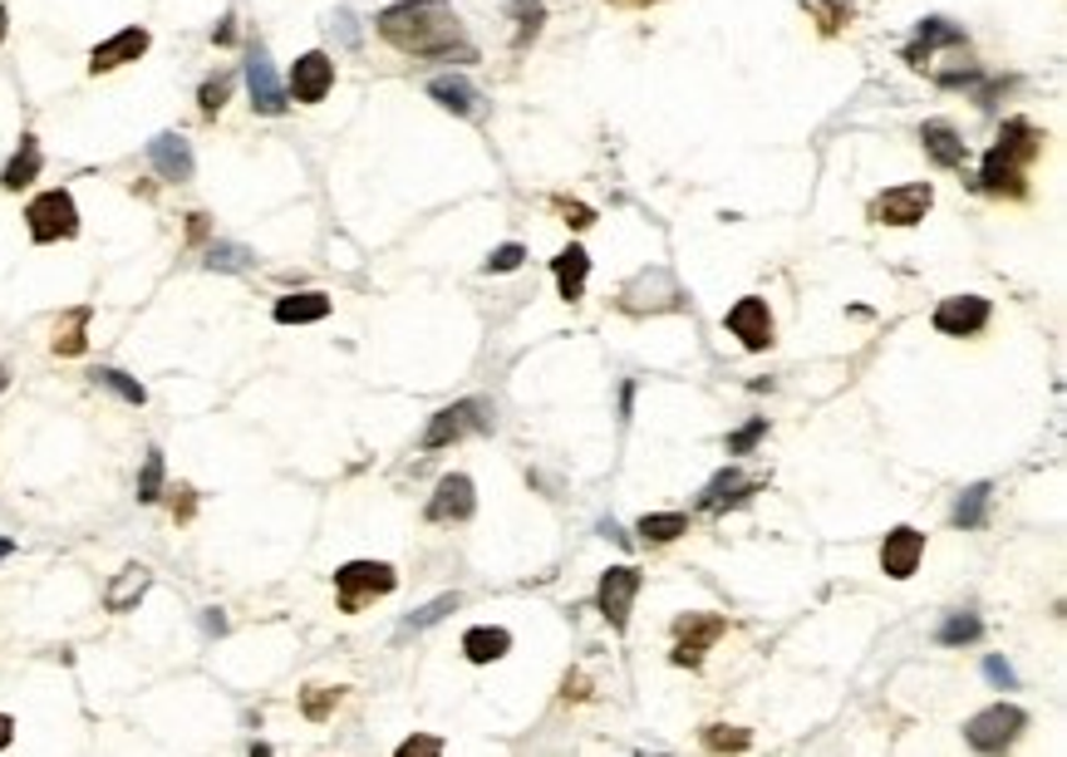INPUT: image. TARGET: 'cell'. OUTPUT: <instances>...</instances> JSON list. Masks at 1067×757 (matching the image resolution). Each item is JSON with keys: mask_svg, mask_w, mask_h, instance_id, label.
I'll return each mask as SVG.
<instances>
[{"mask_svg": "<svg viewBox=\"0 0 1067 757\" xmlns=\"http://www.w3.org/2000/svg\"><path fill=\"white\" fill-rule=\"evenodd\" d=\"M375 25L389 45L414 59H477V49L463 35V20L448 0H399V5L379 10Z\"/></svg>", "mask_w": 1067, "mask_h": 757, "instance_id": "1", "label": "cell"}, {"mask_svg": "<svg viewBox=\"0 0 1067 757\" xmlns=\"http://www.w3.org/2000/svg\"><path fill=\"white\" fill-rule=\"evenodd\" d=\"M394 586H399V576H394L389 560H345V566L335 570V590H340V610H345V615H359L369 600L389 595Z\"/></svg>", "mask_w": 1067, "mask_h": 757, "instance_id": "2", "label": "cell"}, {"mask_svg": "<svg viewBox=\"0 0 1067 757\" xmlns=\"http://www.w3.org/2000/svg\"><path fill=\"white\" fill-rule=\"evenodd\" d=\"M1023 728H1028V713L1018 703H988L984 713H974L964 723V743L974 747V753L998 757V753H1008V747L1018 743Z\"/></svg>", "mask_w": 1067, "mask_h": 757, "instance_id": "3", "label": "cell"}, {"mask_svg": "<svg viewBox=\"0 0 1067 757\" xmlns=\"http://www.w3.org/2000/svg\"><path fill=\"white\" fill-rule=\"evenodd\" d=\"M497 423V409L487 399H463V403H453V409H438L434 418H428V428H424V448L434 452V448H448V442H458V438H467V433H487Z\"/></svg>", "mask_w": 1067, "mask_h": 757, "instance_id": "4", "label": "cell"}, {"mask_svg": "<svg viewBox=\"0 0 1067 757\" xmlns=\"http://www.w3.org/2000/svg\"><path fill=\"white\" fill-rule=\"evenodd\" d=\"M25 222H31V241H40V246L70 241L80 232V206H74V197L64 187H50V192H40L25 206Z\"/></svg>", "mask_w": 1067, "mask_h": 757, "instance_id": "5", "label": "cell"}, {"mask_svg": "<svg viewBox=\"0 0 1067 757\" xmlns=\"http://www.w3.org/2000/svg\"><path fill=\"white\" fill-rule=\"evenodd\" d=\"M247 94H251V108L257 114H286V84H281L276 64H271L266 45L261 39H251L247 45Z\"/></svg>", "mask_w": 1067, "mask_h": 757, "instance_id": "6", "label": "cell"}, {"mask_svg": "<svg viewBox=\"0 0 1067 757\" xmlns=\"http://www.w3.org/2000/svg\"><path fill=\"white\" fill-rule=\"evenodd\" d=\"M929 202H935V187H929V182H905V187L880 192L876 202H870V216H876L880 226H915V222H925Z\"/></svg>", "mask_w": 1067, "mask_h": 757, "instance_id": "7", "label": "cell"}, {"mask_svg": "<svg viewBox=\"0 0 1067 757\" xmlns=\"http://www.w3.org/2000/svg\"><path fill=\"white\" fill-rule=\"evenodd\" d=\"M330 88H335V59H330L325 49H310V55H300L296 64H291L286 94L296 98V104H320Z\"/></svg>", "mask_w": 1067, "mask_h": 757, "instance_id": "8", "label": "cell"}, {"mask_svg": "<svg viewBox=\"0 0 1067 757\" xmlns=\"http://www.w3.org/2000/svg\"><path fill=\"white\" fill-rule=\"evenodd\" d=\"M994 157H1004L1008 167H1018V173H1028V167L1043 157V128L1028 123V118H1008L1004 128H998V143L988 147Z\"/></svg>", "mask_w": 1067, "mask_h": 757, "instance_id": "9", "label": "cell"}, {"mask_svg": "<svg viewBox=\"0 0 1067 757\" xmlns=\"http://www.w3.org/2000/svg\"><path fill=\"white\" fill-rule=\"evenodd\" d=\"M640 580L644 576L635 566H610L601 576V595H595V600H601V615L610 619L615 629L630 625V605H635V595H640Z\"/></svg>", "mask_w": 1067, "mask_h": 757, "instance_id": "10", "label": "cell"}, {"mask_svg": "<svg viewBox=\"0 0 1067 757\" xmlns=\"http://www.w3.org/2000/svg\"><path fill=\"white\" fill-rule=\"evenodd\" d=\"M988 324V300L984 295H949V300L935 305V330L939 334H955V340H969Z\"/></svg>", "mask_w": 1067, "mask_h": 757, "instance_id": "11", "label": "cell"}, {"mask_svg": "<svg viewBox=\"0 0 1067 757\" xmlns=\"http://www.w3.org/2000/svg\"><path fill=\"white\" fill-rule=\"evenodd\" d=\"M723 324L733 330V340H743V350H768L772 344V310H768V300H758V295H743V300L723 315Z\"/></svg>", "mask_w": 1067, "mask_h": 757, "instance_id": "12", "label": "cell"}, {"mask_svg": "<svg viewBox=\"0 0 1067 757\" xmlns=\"http://www.w3.org/2000/svg\"><path fill=\"white\" fill-rule=\"evenodd\" d=\"M149 163L163 182H192L198 173V157H192V143L182 133H158L149 143Z\"/></svg>", "mask_w": 1067, "mask_h": 757, "instance_id": "13", "label": "cell"}, {"mask_svg": "<svg viewBox=\"0 0 1067 757\" xmlns=\"http://www.w3.org/2000/svg\"><path fill=\"white\" fill-rule=\"evenodd\" d=\"M149 45H153V35H149L143 25L119 29V35H109L104 45H94V55H90V74H109V69H119V64H133V59L149 55Z\"/></svg>", "mask_w": 1067, "mask_h": 757, "instance_id": "14", "label": "cell"}, {"mask_svg": "<svg viewBox=\"0 0 1067 757\" xmlns=\"http://www.w3.org/2000/svg\"><path fill=\"white\" fill-rule=\"evenodd\" d=\"M477 507V487L473 477L463 472H448L443 482L434 487V501H428V521H467Z\"/></svg>", "mask_w": 1067, "mask_h": 757, "instance_id": "15", "label": "cell"}, {"mask_svg": "<svg viewBox=\"0 0 1067 757\" xmlns=\"http://www.w3.org/2000/svg\"><path fill=\"white\" fill-rule=\"evenodd\" d=\"M723 619L719 615H684L679 625H674V635H679V644H674V664H699L703 649L713 644V639H723Z\"/></svg>", "mask_w": 1067, "mask_h": 757, "instance_id": "16", "label": "cell"}, {"mask_svg": "<svg viewBox=\"0 0 1067 757\" xmlns=\"http://www.w3.org/2000/svg\"><path fill=\"white\" fill-rule=\"evenodd\" d=\"M920 556H925V536H920L915 527H896L886 536V546H880V566H886L890 580H910V576H915Z\"/></svg>", "mask_w": 1067, "mask_h": 757, "instance_id": "17", "label": "cell"}, {"mask_svg": "<svg viewBox=\"0 0 1067 757\" xmlns=\"http://www.w3.org/2000/svg\"><path fill=\"white\" fill-rule=\"evenodd\" d=\"M935 45H964V25H955V20H945V15L920 20V25H915V45L905 49V59L915 69H925V59H929V49H935Z\"/></svg>", "mask_w": 1067, "mask_h": 757, "instance_id": "18", "label": "cell"}, {"mask_svg": "<svg viewBox=\"0 0 1067 757\" xmlns=\"http://www.w3.org/2000/svg\"><path fill=\"white\" fill-rule=\"evenodd\" d=\"M920 143H925V153L935 157L939 167H964V157H969V147L959 143L955 123H945V118H929V123L920 128Z\"/></svg>", "mask_w": 1067, "mask_h": 757, "instance_id": "19", "label": "cell"}, {"mask_svg": "<svg viewBox=\"0 0 1067 757\" xmlns=\"http://www.w3.org/2000/svg\"><path fill=\"white\" fill-rule=\"evenodd\" d=\"M90 320H94L90 305H74V310H64L60 324H55L50 350L60 354V359H74V354H84V344H90Z\"/></svg>", "mask_w": 1067, "mask_h": 757, "instance_id": "20", "label": "cell"}, {"mask_svg": "<svg viewBox=\"0 0 1067 757\" xmlns=\"http://www.w3.org/2000/svg\"><path fill=\"white\" fill-rule=\"evenodd\" d=\"M276 324H316L330 315V295L325 291H296V295H281L276 300Z\"/></svg>", "mask_w": 1067, "mask_h": 757, "instance_id": "21", "label": "cell"}, {"mask_svg": "<svg viewBox=\"0 0 1067 757\" xmlns=\"http://www.w3.org/2000/svg\"><path fill=\"white\" fill-rule=\"evenodd\" d=\"M428 98H438V104H443L448 114H458V118L477 114V88H473V79H467V74H438V79H428Z\"/></svg>", "mask_w": 1067, "mask_h": 757, "instance_id": "22", "label": "cell"}, {"mask_svg": "<svg viewBox=\"0 0 1067 757\" xmlns=\"http://www.w3.org/2000/svg\"><path fill=\"white\" fill-rule=\"evenodd\" d=\"M45 157H40V143H35V133L21 138V147H15V157L5 163V173H0V187L5 192H21V187H31L35 177H40Z\"/></svg>", "mask_w": 1067, "mask_h": 757, "instance_id": "23", "label": "cell"}, {"mask_svg": "<svg viewBox=\"0 0 1067 757\" xmlns=\"http://www.w3.org/2000/svg\"><path fill=\"white\" fill-rule=\"evenodd\" d=\"M556 285H561V300H581L585 295V275H591V256H585V246H566L561 256H556Z\"/></svg>", "mask_w": 1067, "mask_h": 757, "instance_id": "24", "label": "cell"}, {"mask_svg": "<svg viewBox=\"0 0 1067 757\" xmlns=\"http://www.w3.org/2000/svg\"><path fill=\"white\" fill-rule=\"evenodd\" d=\"M507 649H512V635H507L502 625H473L463 635V654L473 659V664H493V659H502Z\"/></svg>", "mask_w": 1067, "mask_h": 757, "instance_id": "25", "label": "cell"}, {"mask_svg": "<svg viewBox=\"0 0 1067 757\" xmlns=\"http://www.w3.org/2000/svg\"><path fill=\"white\" fill-rule=\"evenodd\" d=\"M149 586H153V576H149L143 566H123V570H119V580L109 586V595H104V605H109L114 615H123V610L139 605L143 590H149Z\"/></svg>", "mask_w": 1067, "mask_h": 757, "instance_id": "26", "label": "cell"}, {"mask_svg": "<svg viewBox=\"0 0 1067 757\" xmlns=\"http://www.w3.org/2000/svg\"><path fill=\"white\" fill-rule=\"evenodd\" d=\"M743 497H748V487H743V468H723V472H713V482L699 492V507L703 511H719V507H728V501H743Z\"/></svg>", "mask_w": 1067, "mask_h": 757, "instance_id": "27", "label": "cell"}, {"mask_svg": "<svg viewBox=\"0 0 1067 757\" xmlns=\"http://www.w3.org/2000/svg\"><path fill=\"white\" fill-rule=\"evenodd\" d=\"M988 501H994V487L988 482H974V487L959 492V507H955V527L979 531L988 521Z\"/></svg>", "mask_w": 1067, "mask_h": 757, "instance_id": "28", "label": "cell"}, {"mask_svg": "<svg viewBox=\"0 0 1067 757\" xmlns=\"http://www.w3.org/2000/svg\"><path fill=\"white\" fill-rule=\"evenodd\" d=\"M979 635H984V625H979V615H974V610H955V615H949L945 619V625H939L935 629V639H939V644H945V649H959V644H974V639Z\"/></svg>", "mask_w": 1067, "mask_h": 757, "instance_id": "29", "label": "cell"}, {"mask_svg": "<svg viewBox=\"0 0 1067 757\" xmlns=\"http://www.w3.org/2000/svg\"><path fill=\"white\" fill-rule=\"evenodd\" d=\"M684 531H689V517H684V511H650V517H640V536L654 541V546L679 541Z\"/></svg>", "mask_w": 1067, "mask_h": 757, "instance_id": "30", "label": "cell"}, {"mask_svg": "<svg viewBox=\"0 0 1067 757\" xmlns=\"http://www.w3.org/2000/svg\"><path fill=\"white\" fill-rule=\"evenodd\" d=\"M458 605H463V600H458V590H453V595H438V600H428V605H418L414 615L404 619V635H414V629H428V625H438V619H443V615H453Z\"/></svg>", "mask_w": 1067, "mask_h": 757, "instance_id": "31", "label": "cell"}, {"mask_svg": "<svg viewBox=\"0 0 1067 757\" xmlns=\"http://www.w3.org/2000/svg\"><path fill=\"white\" fill-rule=\"evenodd\" d=\"M90 379H94V383H104L109 393H119V399H129V403H149V389H143L139 379H129L123 369H94Z\"/></svg>", "mask_w": 1067, "mask_h": 757, "instance_id": "32", "label": "cell"}, {"mask_svg": "<svg viewBox=\"0 0 1067 757\" xmlns=\"http://www.w3.org/2000/svg\"><path fill=\"white\" fill-rule=\"evenodd\" d=\"M158 497H163V452L149 448V458H143V472H139V501H143V507H153Z\"/></svg>", "mask_w": 1067, "mask_h": 757, "instance_id": "33", "label": "cell"}, {"mask_svg": "<svg viewBox=\"0 0 1067 757\" xmlns=\"http://www.w3.org/2000/svg\"><path fill=\"white\" fill-rule=\"evenodd\" d=\"M251 261H257V256H251L247 246H237V241H217L208 251V271H247Z\"/></svg>", "mask_w": 1067, "mask_h": 757, "instance_id": "34", "label": "cell"}, {"mask_svg": "<svg viewBox=\"0 0 1067 757\" xmlns=\"http://www.w3.org/2000/svg\"><path fill=\"white\" fill-rule=\"evenodd\" d=\"M232 84H237V79H232V74H212L208 84L198 88L202 118H217V114H222V104H227V98H232Z\"/></svg>", "mask_w": 1067, "mask_h": 757, "instance_id": "35", "label": "cell"}, {"mask_svg": "<svg viewBox=\"0 0 1067 757\" xmlns=\"http://www.w3.org/2000/svg\"><path fill=\"white\" fill-rule=\"evenodd\" d=\"M512 15L522 20V29H517V45H526V39H536V29H542L546 10H542V0H517Z\"/></svg>", "mask_w": 1067, "mask_h": 757, "instance_id": "36", "label": "cell"}, {"mask_svg": "<svg viewBox=\"0 0 1067 757\" xmlns=\"http://www.w3.org/2000/svg\"><path fill=\"white\" fill-rule=\"evenodd\" d=\"M340 703V688H306V698H300V708H306L310 723H320V718H330V708Z\"/></svg>", "mask_w": 1067, "mask_h": 757, "instance_id": "37", "label": "cell"}, {"mask_svg": "<svg viewBox=\"0 0 1067 757\" xmlns=\"http://www.w3.org/2000/svg\"><path fill=\"white\" fill-rule=\"evenodd\" d=\"M703 743H709L713 747V753H743V747H748V733H743V728H709V733H703Z\"/></svg>", "mask_w": 1067, "mask_h": 757, "instance_id": "38", "label": "cell"}, {"mask_svg": "<svg viewBox=\"0 0 1067 757\" xmlns=\"http://www.w3.org/2000/svg\"><path fill=\"white\" fill-rule=\"evenodd\" d=\"M811 10H817V15H821V35H837V29L846 25L851 15H856V10H851V5H837V0H811Z\"/></svg>", "mask_w": 1067, "mask_h": 757, "instance_id": "39", "label": "cell"}, {"mask_svg": "<svg viewBox=\"0 0 1067 757\" xmlns=\"http://www.w3.org/2000/svg\"><path fill=\"white\" fill-rule=\"evenodd\" d=\"M762 433H768V418H752L748 428H738V433H733V438H728V452H733V458H743V452H752V448H758V442H762Z\"/></svg>", "mask_w": 1067, "mask_h": 757, "instance_id": "40", "label": "cell"}, {"mask_svg": "<svg viewBox=\"0 0 1067 757\" xmlns=\"http://www.w3.org/2000/svg\"><path fill=\"white\" fill-rule=\"evenodd\" d=\"M394 757H443V743H438L434 733H414V737H404V743H399Z\"/></svg>", "mask_w": 1067, "mask_h": 757, "instance_id": "41", "label": "cell"}, {"mask_svg": "<svg viewBox=\"0 0 1067 757\" xmlns=\"http://www.w3.org/2000/svg\"><path fill=\"white\" fill-rule=\"evenodd\" d=\"M522 261H526V251H522V246H517V241H507V246H497V251L487 256V261H483V271H497V275H502V271H517V265H522Z\"/></svg>", "mask_w": 1067, "mask_h": 757, "instance_id": "42", "label": "cell"}, {"mask_svg": "<svg viewBox=\"0 0 1067 757\" xmlns=\"http://www.w3.org/2000/svg\"><path fill=\"white\" fill-rule=\"evenodd\" d=\"M984 678H988L994 688H1018V674L1008 669V659H998V654H988V659H984Z\"/></svg>", "mask_w": 1067, "mask_h": 757, "instance_id": "43", "label": "cell"}, {"mask_svg": "<svg viewBox=\"0 0 1067 757\" xmlns=\"http://www.w3.org/2000/svg\"><path fill=\"white\" fill-rule=\"evenodd\" d=\"M335 35L345 39L349 49H359V25H355V15H349V10H335Z\"/></svg>", "mask_w": 1067, "mask_h": 757, "instance_id": "44", "label": "cell"}, {"mask_svg": "<svg viewBox=\"0 0 1067 757\" xmlns=\"http://www.w3.org/2000/svg\"><path fill=\"white\" fill-rule=\"evenodd\" d=\"M202 625H208V635H227V615L222 610H202Z\"/></svg>", "mask_w": 1067, "mask_h": 757, "instance_id": "45", "label": "cell"}, {"mask_svg": "<svg viewBox=\"0 0 1067 757\" xmlns=\"http://www.w3.org/2000/svg\"><path fill=\"white\" fill-rule=\"evenodd\" d=\"M208 222H212L208 212H192L188 216V236H192V241H202V236H208Z\"/></svg>", "mask_w": 1067, "mask_h": 757, "instance_id": "46", "label": "cell"}, {"mask_svg": "<svg viewBox=\"0 0 1067 757\" xmlns=\"http://www.w3.org/2000/svg\"><path fill=\"white\" fill-rule=\"evenodd\" d=\"M11 737H15V718H11V713H0V753L11 747Z\"/></svg>", "mask_w": 1067, "mask_h": 757, "instance_id": "47", "label": "cell"}, {"mask_svg": "<svg viewBox=\"0 0 1067 757\" xmlns=\"http://www.w3.org/2000/svg\"><path fill=\"white\" fill-rule=\"evenodd\" d=\"M232 25H237V20H222V25H217V35H212V39H217V45H232V39H237V29H232Z\"/></svg>", "mask_w": 1067, "mask_h": 757, "instance_id": "48", "label": "cell"}, {"mask_svg": "<svg viewBox=\"0 0 1067 757\" xmlns=\"http://www.w3.org/2000/svg\"><path fill=\"white\" fill-rule=\"evenodd\" d=\"M178 497H182V501H178V517H182V521H188V517H192V492H188V487H182V492H178Z\"/></svg>", "mask_w": 1067, "mask_h": 757, "instance_id": "49", "label": "cell"}, {"mask_svg": "<svg viewBox=\"0 0 1067 757\" xmlns=\"http://www.w3.org/2000/svg\"><path fill=\"white\" fill-rule=\"evenodd\" d=\"M5 29H11V15H5V5H0V39H5Z\"/></svg>", "mask_w": 1067, "mask_h": 757, "instance_id": "50", "label": "cell"}, {"mask_svg": "<svg viewBox=\"0 0 1067 757\" xmlns=\"http://www.w3.org/2000/svg\"><path fill=\"white\" fill-rule=\"evenodd\" d=\"M251 757H271V747L266 743H251Z\"/></svg>", "mask_w": 1067, "mask_h": 757, "instance_id": "51", "label": "cell"}, {"mask_svg": "<svg viewBox=\"0 0 1067 757\" xmlns=\"http://www.w3.org/2000/svg\"><path fill=\"white\" fill-rule=\"evenodd\" d=\"M5 383H11V374H5V364H0V393H5Z\"/></svg>", "mask_w": 1067, "mask_h": 757, "instance_id": "52", "label": "cell"}, {"mask_svg": "<svg viewBox=\"0 0 1067 757\" xmlns=\"http://www.w3.org/2000/svg\"><path fill=\"white\" fill-rule=\"evenodd\" d=\"M11 551H15V546H11V541H5V536H0V556H11Z\"/></svg>", "mask_w": 1067, "mask_h": 757, "instance_id": "53", "label": "cell"}, {"mask_svg": "<svg viewBox=\"0 0 1067 757\" xmlns=\"http://www.w3.org/2000/svg\"><path fill=\"white\" fill-rule=\"evenodd\" d=\"M615 5H650V0H615Z\"/></svg>", "mask_w": 1067, "mask_h": 757, "instance_id": "54", "label": "cell"}, {"mask_svg": "<svg viewBox=\"0 0 1067 757\" xmlns=\"http://www.w3.org/2000/svg\"><path fill=\"white\" fill-rule=\"evenodd\" d=\"M654 757H664V753H654Z\"/></svg>", "mask_w": 1067, "mask_h": 757, "instance_id": "55", "label": "cell"}]
</instances>
